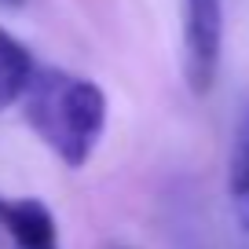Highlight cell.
<instances>
[{
  "mask_svg": "<svg viewBox=\"0 0 249 249\" xmlns=\"http://www.w3.org/2000/svg\"><path fill=\"white\" fill-rule=\"evenodd\" d=\"M227 191L231 198H249V114L238 124L231 143V158H227Z\"/></svg>",
  "mask_w": 249,
  "mask_h": 249,
  "instance_id": "obj_5",
  "label": "cell"
},
{
  "mask_svg": "<svg viewBox=\"0 0 249 249\" xmlns=\"http://www.w3.org/2000/svg\"><path fill=\"white\" fill-rule=\"evenodd\" d=\"M37 62H33L30 48L0 26V110H8L11 103H18L30 88Z\"/></svg>",
  "mask_w": 249,
  "mask_h": 249,
  "instance_id": "obj_4",
  "label": "cell"
},
{
  "mask_svg": "<svg viewBox=\"0 0 249 249\" xmlns=\"http://www.w3.org/2000/svg\"><path fill=\"white\" fill-rule=\"evenodd\" d=\"M30 128L59 154L62 165L81 169L107 128V95L95 81L55 66H37L22 95Z\"/></svg>",
  "mask_w": 249,
  "mask_h": 249,
  "instance_id": "obj_1",
  "label": "cell"
},
{
  "mask_svg": "<svg viewBox=\"0 0 249 249\" xmlns=\"http://www.w3.org/2000/svg\"><path fill=\"white\" fill-rule=\"evenodd\" d=\"M8 4H18V0H8Z\"/></svg>",
  "mask_w": 249,
  "mask_h": 249,
  "instance_id": "obj_6",
  "label": "cell"
},
{
  "mask_svg": "<svg viewBox=\"0 0 249 249\" xmlns=\"http://www.w3.org/2000/svg\"><path fill=\"white\" fill-rule=\"evenodd\" d=\"M0 227L11 234L15 249H59L55 216L37 198H0Z\"/></svg>",
  "mask_w": 249,
  "mask_h": 249,
  "instance_id": "obj_3",
  "label": "cell"
},
{
  "mask_svg": "<svg viewBox=\"0 0 249 249\" xmlns=\"http://www.w3.org/2000/svg\"><path fill=\"white\" fill-rule=\"evenodd\" d=\"M224 8L220 0H183V73L195 95H209L220 73Z\"/></svg>",
  "mask_w": 249,
  "mask_h": 249,
  "instance_id": "obj_2",
  "label": "cell"
}]
</instances>
